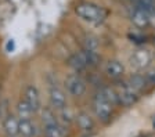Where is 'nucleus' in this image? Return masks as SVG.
Segmentation results:
<instances>
[{
  "instance_id": "f257e3e1",
  "label": "nucleus",
  "mask_w": 155,
  "mask_h": 137,
  "mask_svg": "<svg viewBox=\"0 0 155 137\" xmlns=\"http://www.w3.org/2000/svg\"><path fill=\"white\" fill-rule=\"evenodd\" d=\"M75 13L82 20L90 24H101L108 17V11L104 7L97 6L94 3H89V2H83V3L78 4L75 8Z\"/></svg>"
},
{
  "instance_id": "39448f33",
  "label": "nucleus",
  "mask_w": 155,
  "mask_h": 137,
  "mask_svg": "<svg viewBox=\"0 0 155 137\" xmlns=\"http://www.w3.org/2000/svg\"><path fill=\"white\" fill-rule=\"evenodd\" d=\"M48 98H50V105H51V108H54L55 111L67 107V94H65V91L62 89L57 87V86L50 87Z\"/></svg>"
},
{
  "instance_id": "412c9836",
  "label": "nucleus",
  "mask_w": 155,
  "mask_h": 137,
  "mask_svg": "<svg viewBox=\"0 0 155 137\" xmlns=\"http://www.w3.org/2000/svg\"><path fill=\"white\" fill-rule=\"evenodd\" d=\"M58 111H60V118H61L62 125L71 123L72 121H75V115H72V111L68 108V105L64 107L62 109H58Z\"/></svg>"
},
{
  "instance_id": "5701e85b",
  "label": "nucleus",
  "mask_w": 155,
  "mask_h": 137,
  "mask_svg": "<svg viewBox=\"0 0 155 137\" xmlns=\"http://www.w3.org/2000/svg\"><path fill=\"white\" fill-rule=\"evenodd\" d=\"M152 126H154V129H155V118H154V122H152Z\"/></svg>"
},
{
  "instance_id": "1a4fd4ad",
  "label": "nucleus",
  "mask_w": 155,
  "mask_h": 137,
  "mask_svg": "<svg viewBox=\"0 0 155 137\" xmlns=\"http://www.w3.org/2000/svg\"><path fill=\"white\" fill-rule=\"evenodd\" d=\"M130 21L133 22V25L143 29L145 26L150 25V21H151V15H150L147 11H144L140 7H134L130 13Z\"/></svg>"
},
{
  "instance_id": "f8f14e48",
  "label": "nucleus",
  "mask_w": 155,
  "mask_h": 137,
  "mask_svg": "<svg viewBox=\"0 0 155 137\" xmlns=\"http://www.w3.org/2000/svg\"><path fill=\"white\" fill-rule=\"evenodd\" d=\"M68 64H69V67H71L75 72H78V73H81V72L86 71V69L89 68L83 51H78V53H75V54H72L69 61H68Z\"/></svg>"
},
{
  "instance_id": "6e6552de",
  "label": "nucleus",
  "mask_w": 155,
  "mask_h": 137,
  "mask_svg": "<svg viewBox=\"0 0 155 137\" xmlns=\"http://www.w3.org/2000/svg\"><path fill=\"white\" fill-rule=\"evenodd\" d=\"M24 100L29 104V107L33 109V112H38L39 109H40V107H42L39 90L33 85H29L25 87V91H24Z\"/></svg>"
},
{
  "instance_id": "f03ea898",
  "label": "nucleus",
  "mask_w": 155,
  "mask_h": 137,
  "mask_svg": "<svg viewBox=\"0 0 155 137\" xmlns=\"http://www.w3.org/2000/svg\"><path fill=\"white\" fill-rule=\"evenodd\" d=\"M91 108H93V112L98 121L103 122V123H108L114 115V108L115 107L97 93L91 100Z\"/></svg>"
},
{
  "instance_id": "7ed1b4c3",
  "label": "nucleus",
  "mask_w": 155,
  "mask_h": 137,
  "mask_svg": "<svg viewBox=\"0 0 155 137\" xmlns=\"http://www.w3.org/2000/svg\"><path fill=\"white\" fill-rule=\"evenodd\" d=\"M116 93H118V98H119V105L125 108L132 107L133 104L137 103L139 100V93L133 90V87L127 83V82H122L115 86Z\"/></svg>"
},
{
  "instance_id": "0eeeda50",
  "label": "nucleus",
  "mask_w": 155,
  "mask_h": 137,
  "mask_svg": "<svg viewBox=\"0 0 155 137\" xmlns=\"http://www.w3.org/2000/svg\"><path fill=\"white\" fill-rule=\"evenodd\" d=\"M75 123L79 127V130L83 132V133H91V132H94V129H96V122H94V119L84 111L78 112V114L75 115Z\"/></svg>"
},
{
  "instance_id": "aec40b11",
  "label": "nucleus",
  "mask_w": 155,
  "mask_h": 137,
  "mask_svg": "<svg viewBox=\"0 0 155 137\" xmlns=\"http://www.w3.org/2000/svg\"><path fill=\"white\" fill-rule=\"evenodd\" d=\"M82 44H83V49H86V50L97 51V49H98V40H97V38L90 36V35L84 38L83 42H82Z\"/></svg>"
},
{
  "instance_id": "4468645a",
  "label": "nucleus",
  "mask_w": 155,
  "mask_h": 137,
  "mask_svg": "<svg viewBox=\"0 0 155 137\" xmlns=\"http://www.w3.org/2000/svg\"><path fill=\"white\" fill-rule=\"evenodd\" d=\"M127 83H129L133 87V90H136L139 94L141 91H144L145 89H147V86H148V82H147L145 76L141 75V73H134V75H132L129 78V80H127Z\"/></svg>"
},
{
  "instance_id": "ddd939ff",
  "label": "nucleus",
  "mask_w": 155,
  "mask_h": 137,
  "mask_svg": "<svg viewBox=\"0 0 155 137\" xmlns=\"http://www.w3.org/2000/svg\"><path fill=\"white\" fill-rule=\"evenodd\" d=\"M101 97H104L107 101L112 104L114 107L119 105V98H118V93H116V89L112 86H101L100 90L97 91Z\"/></svg>"
},
{
  "instance_id": "f3484780",
  "label": "nucleus",
  "mask_w": 155,
  "mask_h": 137,
  "mask_svg": "<svg viewBox=\"0 0 155 137\" xmlns=\"http://www.w3.org/2000/svg\"><path fill=\"white\" fill-rule=\"evenodd\" d=\"M33 114H35L33 109L29 107V104L25 100H22V101H19L17 104V116H18V119H31Z\"/></svg>"
},
{
  "instance_id": "423d86ee",
  "label": "nucleus",
  "mask_w": 155,
  "mask_h": 137,
  "mask_svg": "<svg viewBox=\"0 0 155 137\" xmlns=\"http://www.w3.org/2000/svg\"><path fill=\"white\" fill-rule=\"evenodd\" d=\"M151 62V53L147 49H139L133 53V56L130 57V64L134 67L136 69H144L150 65Z\"/></svg>"
},
{
  "instance_id": "9b49d317",
  "label": "nucleus",
  "mask_w": 155,
  "mask_h": 137,
  "mask_svg": "<svg viewBox=\"0 0 155 137\" xmlns=\"http://www.w3.org/2000/svg\"><path fill=\"white\" fill-rule=\"evenodd\" d=\"M105 73L112 80H119L125 73V67L122 65V62L116 61V60H111L105 65Z\"/></svg>"
},
{
  "instance_id": "dca6fc26",
  "label": "nucleus",
  "mask_w": 155,
  "mask_h": 137,
  "mask_svg": "<svg viewBox=\"0 0 155 137\" xmlns=\"http://www.w3.org/2000/svg\"><path fill=\"white\" fill-rule=\"evenodd\" d=\"M43 132H45V137H64L65 136L64 126L60 122L43 126Z\"/></svg>"
},
{
  "instance_id": "20e7f679",
  "label": "nucleus",
  "mask_w": 155,
  "mask_h": 137,
  "mask_svg": "<svg viewBox=\"0 0 155 137\" xmlns=\"http://www.w3.org/2000/svg\"><path fill=\"white\" fill-rule=\"evenodd\" d=\"M65 89L72 97H82L87 90V82L81 73H71L65 79Z\"/></svg>"
},
{
  "instance_id": "4be33fe9",
  "label": "nucleus",
  "mask_w": 155,
  "mask_h": 137,
  "mask_svg": "<svg viewBox=\"0 0 155 137\" xmlns=\"http://www.w3.org/2000/svg\"><path fill=\"white\" fill-rule=\"evenodd\" d=\"M144 76H145V79H147L150 86H155V68L148 69V71L144 73Z\"/></svg>"
},
{
  "instance_id": "a211bd4d",
  "label": "nucleus",
  "mask_w": 155,
  "mask_h": 137,
  "mask_svg": "<svg viewBox=\"0 0 155 137\" xmlns=\"http://www.w3.org/2000/svg\"><path fill=\"white\" fill-rule=\"evenodd\" d=\"M82 51H83V54H84V58H86V62H87V67H89V68H93V67L98 65V62H100V60H101V57L98 56V53L93 51V50H86V49H83Z\"/></svg>"
},
{
  "instance_id": "9d476101",
  "label": "nucleus",
  "mask_w": 155,
  "mask_h": 137,
  "mask_svg": "<svg viewBox=\"0 0 155 137\" xmlns=\"http://www.w3.org/2000/svg\"><path fill=\"white\" fill-rule=\"evenodd\" d=\"M3 129L8 137L19 136V119L17 115L8 114L3 121Z\"/></svg>"
},
{
  "instance_id": "6ab92c4d",
  "label": "nucleus",
  "mask_w": 155,
  "mask_h": 137,
  "mask_svg": "<svg viewBox=\"0 0 155 137\" xmlns=\"http://www.w3.org/2000/svg\"><path fill=\"white\" fill-rule=\"evenodd\" d=\"M42 122H43V126L58 122L57 115H55V112H54V108L46 107L45 109H43V111H42Z\"/></svg>"
},
{
  "instance_id": "2eb2a0df",
  "label": "nucleus",
  "mask_w": 155,
  "mask_h": 137,
  "mask_svg": "<svg viewBox=\"0 0 155 137\" xmlns=\"http://www.w3.org/2000/svg\"><path fill=\"white\" fill-rule=\"evenodd\" d=\"M19 136L22 137H35L36 126L31 119H19Z\"/></svg>"
}]
</instances>
